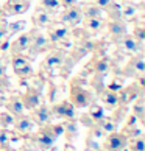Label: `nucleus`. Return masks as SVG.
<instances>
[{
	"mask_svg": "<svg viewBox=\"0 0 145 151\" xmlns=\"http://www.w3.org/2000/svg\"><path fill=\"white\" fill-rule=\"evenodd\" d=\"M53 47V44L48 41V37L42 33H39V28H35L33 30V37H31V44L28 47V58L35 59L39 53H44L45 50H50Z\"/></svg>",
	"mask_w": 145,
	"mask_h": 151,
	"instance_id": "obj_3",
	"label": "nucleus"
},
{
	"mask_svg": "<svg viewBox=\"0 0 145 151\" xmlns=\"http://www.w3.org/2000/svg\"><path fill=\"white\" fill-rule=\"evenodd\" d=\"M97 123H98V126L103 129L105 134L114 132V131H115V128H117V123H115L113 119H111V117H106V115H105L100 122H97Z\"/></svg>",
	"mask_w": 145,
	"mask_h": 151,
	"instance_id": "obj_27",
	"label": "nucleus"
},
{
	"mask_svg": "<svg viewBox=\"0 0 145 151\" xmlns=\"http://www.w3.org/2000/svg\"><path fill=\"white\" fill-rule=\"evenodd\" d=\"M64 151H76L74 147H72L70 143H66V148H64Z\"/></svg>",
	"mask_w": 145,
	"mask_h": 151,
	"instance_id": "obj_46",
	"label": "nucleus"
},
{
	"mask_svg": "<svg viewBox=\"0 0 145 151\" xmlns=\"http://www.w3.org/2000/svg\"><path fill=\"white\" fill-rule=\"evenodd\" d=\"M113 2L114 0H94V5H97L100 9H105V8H108Z\"/></svg>",
	"mask_w": 145,
	"mask_h": 151,
	"instance_id": "obj_40",
	"label": "nucleus"
},
{
	"mask_svg": "<svg viewBox=\"0 0 145 151\" xmlns=\"http://www.w3.org/2000/svg\"><path fill=\"white\" fill-rule=\"evenodd\" d=\"M120 42H122L123 50L130 55H137V53H141V50H142V42L136 41V39L133 37V35H128V33L120 39Z\"/></svg>",
	"mask_w": 145,
	"mask_h": 151,
	"instance_id": "obj_20",
	"label": "nucleus"
},
{
	"mask_svg": "<svg viewBox=\"0 0 145 151\" xmlns=\"http://www.w3.org/2000/svg\"><path fill=\"white\" fill-rule=\"evenodd\" d=\"M27 22L25 20H17V22H13V24H8L6 25V30H8V36L11 35H16V33H19L25 28Z\"/></svg>",
	"mask_w": 145,
	"mask_h": 151,
	"instance_id": "obj_34",
	"label": "nucleus"
},
{
	"mask_svg": "<svg viewBox=\"0 0 145 151\" xmlns=\"http://www.w3.org/2000/svg\"><path fill=\"white\" fill-rule=\"evenodd\" d=\"M47 37H48V41L53 44V45H56L58 42H61V41H64V39H67L69 37V28L66 25H63V24H53L48 27V35H47Z\"/></svg>",
	"mask_w": 145,
	"mask_h": 151,
	"instance_id": "obj_16",
	"label": "nucleus"
},
{
	"mask_svg": "<svg viewBox=\"0 0 145 151\" xmlns=\"http://www.w3.org/2000/svg\"><path fill=\"white\" fill-rule=\"evenodd\" d=\"M125 73L126 75H136V76L145 75V58L142 53H137L130 59V63H128L126 69H125Z\"/></svg>",
	"mask_w": 145,
	"mask_h": 151,
	"instance_id": "obj_18",
	"label": "nucleus"
},
{
	"mask_svg": "<svg viewBox=\"0 0 145 151\" xmlns=\"http://www.w3.org/2000/svg\"><path fill=\"white\" fill-rule=\"evenodd\" d=\"M70 100L69 101L74 104V108L76 109H83V108H87L89 104L92 103V93L84 89L83 83L80 80H74L70 84Z\"/></svg>",
	"mask_w": 145,
	"mask_h": 151,
	"instance_id": "obj_1",
	"label": "nucleus"
},
{
	"mask_svg": "<svg viewBox=\"0 0 145 151\" xmlns=\"http://www.w3.org/2000/svg\"><path fill=\"white\" fill-rule=\"evenodd\" d=\"M105 136H106V134H105L103 129L98 126V123H94L92 126H89V134H87V137L94 139V140H98V139H105Z\"/></svg>",
	"mask_w": 145,
	"mask_h": 151,
	"instance_id": "obj_33",
	"label": "nucleus"
},
{
	"mask_svg": "<svg viewBox=\"0 0 145 151\" xmlns=\"http://www.w3.org/2000/svg\"><path fill=\"white\" fill-rule=\"evenodd\" d=\"M31 37H33V31L20 35L13 44H9V52L11 55H24V52H27L31 44Z\"/></svg>",
	"mask_w": 145,
	"mask_h": 151,
	"instance_id": "obj_17",
	"label": "nucleus"
},
{
	"mask_svg": "<svg viewBox=\"0 0 145 151\" xmlns=\"http://www.w3.org/2000/svg\"><path fill=\"white\" fill-rule=\"evenodd\" d=\"M100 100L103 101V104L106 106L108 109H115L119 108V95L117 92L111 91V89L105 87L102 92H100Z\"/></svg>",
	"mask_w": 145,
	"mask_h": 151,
	"instance_id": "obj_22",
	"label": "nucleus"
},
{
	"mask_svg": "<svg viewBox=\"0 0 145 151\" xmlns=\"http://www.w3.org/2000/svg\"><path fill=\"white\" fill-rule=\"evenodd\" d=\"M66 50L64 48H50L48 50V55L45 56V59L42 61V65H41V69L42 70H47V72H53V70H56V69H61V65H63L64 63V59H66Z\"/></svg>",
	"mask_w": 145,
	"mask_h": 151,
	"instance_id": "obj_5",
	"label": "nucleus"
},
{
	"mask_svg": "<svg viewBox=\"0 0 145 151\" xmlns=\"http://www.w3.org/2000/svg\"><path fill=\"white\" fill-rule=\"evenodd\" d=\"M55 22L52 11L42 8L41 5L36 8L35 14H33V24L36 25V28H44V27H50Z\"/></svg>",
	"mask_w": 145,
	"mask_h": 151,
	"instance_id": "obj_15",
	"label": "nucleus"
},
{
	"mask_svg": "<svg viewBox=\"0 0 145 151\" xmlns=\"http://www.w3.org/2000/svg\"><path fill=\"white\" fill-rule=\"evenodd\" d=\"M5 20V16H3V11H2V6H0V22Z\"/></svg>",
	"mask_w": 145,
	"mask_h": 151,
	"instance_id": "obj_47",
	"label": "nucleus"
},
{
	"mask_svg": "<svg viewBox=\"0 0 145 151\" xmlns=\"http://www.w3.org/2000/svg\"><path fill=\"white\" fill-rule=\"evenodd\" d=\"M30 139L35 143L36 150H41V151H48L53 147L55 140H56V137L53 136L52 129H50V123L45 126H39V131L30 136Z\"/></svg>",
	"mask_w": 145,
	"mask_h": 151,
	"instance_id": "obj_2",
	"label": "nucleus"
},
{
	"mask_svg": "<svg viewBox=\"0 0 145 151\" xmlns=\"http://www.w3.org/2000/svg\"><path fill=\"white\" fill-rule=\"evenodd\" d=\"M133 37L139 42H144L145 41V27L144 25H136L133 28Z\"/></svg>",
	"mask_w": 145,
	"mask_h": 151,
	"instance_id": "obj_35",
	"label": "nucleus"
},
{
	"mask_svg": "<svg viewBox=\"0 0 145 151\" xmlns=\"http://www.w3.org/2000/svg\"><path fill=\"white\" fill-rule=\"evenodd\" d=\"M41 6L48 11H56L61 6V3L59 0H41Z\"/></svg>",
	"mask_w": 145,
	"mask_h": 151,
	"instance_id": "obj_36",
	"label": "nucleus"
},
{
	"mask_svg": "<svg viewBox=\"0 0 145 151\" xmlns=\"http://www.w3.org/2000/svg\"><path fill=\"white\" fill-rule=\"evenodd\" d=\"M8 48H9L8 39H6V41H3V42H0V52H5V50H8Z\"/></svg>",
	"mask_w": 145,
	"mask_h": 151,
	"instance_id": "obj_45",
	"label": "nucleus"
},
{
	"mask_svg": "<svg viewBox=\"0 0 145 151\" xmlns=\"http://www.w3.org/2000/svg\"><path fill=\"white\" fill-rule=\"evenodd\" d=\"M63 126H64V134H66L69 139H74V137L76 136L78 128H76L75 120H66V122L63 123Z\"/></svg>",
	"mask_w": 145,
	"mask_h": 151,
	"instance_id": "obj_32",
	"label": "nucleus"
},
{
	"mask_svg": "<svg viewBox=\"0 0 145 151\" xmlns=\"http://www.w3.org/2000/svg\"><path fill=\"white\" fill-rule=\"evenodd\" d=\"M105 22L102 17H92V19H86V28L92 33H98L103 28Z\"/></svg>",
	"mask_w": 145,
	"mask_h": 151,
	"instance_id": "obj_29",
	"label": "nucleus"
},
{
	"mask_svg": "<svg viewBox=\"0 0 145 151\" xmlns=\"http://www.w3.org/2000/svg\"><path fill=\"white\" fill-rule=\"evenodd\" d=\"M6 111L9 114H13L14 117H19L24 114V103H22V98H20V95H11V97L8 98V101H6Z\"/></svg>",
	"mask_w": 145,
	"mask_h": 151,
	"instance_id": "obj_21",
	"label": "nucleus"
},
{
	"mask_svg": "<svg viewBox=\"0 0 145 151\" xmlns=\"http://www.w3.org/2000/svg\"><path fill=\"white\" fill-rule=\"evenodd\" d=\"M133 115H134L141 123L145 122V100H144V93L139 95L134 101H133Z\"/></svg>",
	"mask_w": 145,
	"mask_h": 151,
	"instance_id": "obj_23",
	"label": "nucleus"
},
{
	"mask_svg": "<svg viewBox=\"0 0 145 151\" xmlns=\"http://www.w3.org/2000/svg\"><path fill=\"white\" fill-rule=\"evenodd\" d=\"M59 3L63 5L64 8H69V6H74V5H76L78 0H59Z\"/></svg>",
	"mask_w": 145,
	"mask_h": 151,
	"instance_id": "obj_43",
	"label": "nucleus"
},
{
	"mask_svg": "<svg viewBox=\"0 0 145 151\" xmlns=\"http://www.w3.org/2000/svg\"><path fill=\"white\" fill-rule=\"evenodd\" d=\"M6 22L2 20L0 22V42H3V41H6L8 39V30H6Z\"/></svg>",
	"mask_w": 145,
	"mask_h": 151,
	"instance_id": "obj_39",
	"label": "nucleus"
},
{
	"mask_svg": "<svg viewBox=\"0 0 145 151\" xmlns=\"http://www.w3.org/2000/svg\"><path fill=\"white\" fill-rule=\"evenodd\" d=\"M81 123H83V125H86V126L89 128V126H92L95 122H94V120L91 119V115H89V114H84V115L81 117Z\"/></svg>",
	"mask_w": 145,
	"mask_h": 151,
	"instance_id": "obj_41",
	"label": "nucleus"
},
{
	"mask_svg": "<svg viewBox=\"0 0 145 151\" xmlns=\"http://www.w3.org/2000/svg\"><path fill=\"white\" fill-rule=\"evenodd\" d=\"M136 11H137V8L134 6V5L125 3L123 6L120 8V16H122L125 20H130V19H133V17L136 16Z\"/></svg>",
	"mask_w": 145,
	"mask_h": 151,
	"instance_id": "obj_31",
	"label": "nucleus"
},
{
	"mask_svg": "<svg viewBox=\"0 0 145 151\" xmlns=\"http://www.w3.org/2000/svg\"><path fill=\"white\" fill-rule=\"evenodd\" d=\"M87 108H89V112H87V114L91 115V119L95 122V123L100 122V120L105 117V112H103V108H102V106H98V104H95V103H91Z\"/></svg>",
	"mask_w": 145,
	"mask_h": 151,
	"instance_id": "obj_28",
	"label": "nucleus"
},
{
	"mask_svg": "<svg viewBox=\"0 0 145 151\" xmlns=\"http://www.w3.org/2000/svg\"><path fill=\"white\" fill-rule=\"evenodd\" d=\"M108 33L109 36L115 39V41H120L122 37L126 35V25L122 19H113L108 22Z\"/></svg>",
	"mask_w": 145,
	"mask_h": 151,
	"instance_id": "obj_19",
	"label": "nucleus"
},
{
	"mask_svg": "<svg viewBox=\"0 0 145 151\" xmlns=\"http://www.w3.org/2000/svg\"><path fill=\"white\" fill-rule=\"evenodd\" d=\"M126 148L130 150V151H145V140H144V136L128 139Z\"/></svg>",
	"mask_w": 145,
	"mask_h": 151,
	"instance_id": "obj_26",
	"label": "nucleus"
},
{
	"mask_svg": "<svg viewBox=\"0 0 145 151\" xmlns=\"http://www.w3.org/2000/svg\"><path fill=\"white\" fill-rule=\"evenodd\" d=\"M11 64H13L14 73L20 80H27L35 75L31 69V59L25 55H11Z\"/></svg>",
	"mask_w": 145,
	"mask_h": 151,
	"instance_id": "obj_4",
	"label": "nucleus"
},
{
	"mask_svg": "<svg viewBox=\"0 0 145 151\" xmlns=\"http://www.w3.org/2000/svg\"><path fill=\"white\" fill-rule=\"evenodd\" d=\"M0 83H6V73H5L3 59H0Z\"/></svg>",
	"mask_w": 145,
	"mask_h": 151,
	"instance_id": "obj_42",
	"label": "nucleus"
},
{
	"mask_svg": "<svg viewBox=\"0 0 145 151\" xmlns=\"http://www.w3.org/2000/svg\"><path fill=\"white\" fill-rule=\"evenodd\" d=\"M111 61L105 56H100V58H95L94 61L89 63V65L86 67V72H91L92 75H97V76H102L105 78V75H108L111 72Z\"/></svg>",
	"mask_w": 145,
	"mask_h": 151,
	"instance_id": "obj_9",
	"label": "nucleus"
},
{
	"mask_svg": "<svg viewBox=\"0 0 145 151\" xmlns=\"http://www.w3.org/2000/svg\"><path fill=\"white\" fill-rule=\"evenodd\" d=\"M31 120L35 122V125L38 126H45L52 122V111H50V106L47 104H39L36 109L31 111Z\"/></svg>",
	"mask_w": 145,
	"mask_h": 151,
	"instance_id": "obj_14",
	"label": "nucleus"
},
{
	"mask_svg": "<svg viewBox=\"0 0 145 151\" xmlns=\"http://www.w3.org/2000/svg\"><path fill=\"white\" fill-rule=\"evenodd\" d=\"M19 151H36V147H35V143L31 142L30 136L25 137V140H24V143H22V147H20Z\"/></svg>",
	"mask_w": 145,
	"mask_h": 151,
	"instance_id": "obj_38",
	"label": "nucleus"
},
{
	"mask_svg": "<svg viewBox=\"0 0 145 151\" xmlns=\"http://www.w3.org/2000/svg\"><path fill=\"white\" fill-rule=\"evenodd\" d=\"M14 132H11L9 129H0V151L9 148V143L14 140Z\"/></svg>",
	"mask_w": 145,
	"mask_h": 151,
	"instance_id": "obj_25",
	"label": "nucleus"
},
{
	"mask_svg": "<svg viewBox=\"0 0 145 151\" xmlns=\"http://www.w3.org/2000/svg\"><path fill=\"white\" fill-rule=\"evenodd\" d=\"M81 19H83V13H81V6H78V5L64 8L63 14L59 16V22H61V24L66 25V27H70V28L76 27L81 22Z\"/></svg>",
	"mask_w": 145,
	"mask_h": 151,
	"instance_id": "obj_7",
	"label": "nucleus"
},
{
	"mask_svg": "<svg viewBox=\"0 0 145 151\" xmlns=\"http://www.w3.org/2000/svg\"><path fill=\"white\" fill-rule=\"evenodd\" d=\"M128 139L123 132H109L108 136H105V140L102 143V151H122L126 148Z\"/></svg>",
	"mask_w": 145,
	"mask_h": 151,
	"instance_id": "obj_6",
	"label": "nucleus"
},
{
	"mask_svg": "<svg viewBox=\"0 0 145 151\" xmlns=\"http://www.w3.org/2000/svg\"><path fill=\"white\" fill-rule=\"evenodd\" d=\"M50 129H52L53 132V136L55 137H61V136H64V126H63V123H56V125H52L50 123Z\"/></svg>",
	"mask_w": 145,
	"mask_h": 151,
	"instance_id": "obj_37",
	"label": "nucleus"
},
{
	"mask_svg": "<svg viewBox=\"0 0 145 151\" xmlns=\"http://www.w3.org/2000/svg\"><path fill=\"white\" fill-rule=\"evenodd\" d=\"M137 122H139V120H137L136 117H134V115L131 114V115H130V119H128V122H126V125H125V126H133V125H136Z\"/></svg>",
	"mask_w": 145,
	"mask_h": 151,
	"instance_id": "obj_44",
	"label": "nucleus"
},
{
	"mask_svg": "<svg viewBox=\"0 0 145 151\" xmlns=\"http://www.w3.org/2000/svg\"><path fill=\"white\" fill-rule=\"evenodd\" d=\"M30 8V2L28 0H8L6 3L2 6L3 16H17V14H24L27 13Z\"/></svg>",
	"mask_w": 145,
	"mask_h": 151,
	"instance_id": "obj_11",
	"label": "nucleus"
},
{
	"mask_svg": "<svg viewBox=\"0 0 145 151\" xmlns=\"http://www.w3.org/2000/svg\"><path fill=\"white\" fill-rule=\"evenodd\" d=\"M22 103H24V108L27 111H33L36 109L39 104L42 101V93L39 91L38 87H28L27 89V92L22 95Z\"/></svg>",
	"mask_w": 145,
	"mask_h": 151,
	"instance_id": "obj_13",
	"label": "nucleus"
},
{
	"mask_svg": "<svg viewBox=\"0 0 145 151\" xmlns=\"http://www.w3.org/2000/svg\"><path fill=\"white\" fill-rule=\"evenodd\" d=\"M14 120H16V117H14L13 114H9L8 111H6V112H0V126H2L3 129L13 128Z\"/></svg>",
	"mask_w": 145,
	"mask_h": 151,
	"instance_id": "obj_30",
	"label": "nucleus"
},
{
	"mask_svg": "<svg viewBox=\"0 0 145 151\" xmlns=\"http://www.w3.org/2000/svg\"><path fill=\"white\" fill-rule=\"evenodd\" d=\"M95 151H102V150H100V148H98V150H95Z\"/></svg>",
	"mask_w": 145,
	"mask_h": 151,
	"instance_id": "obj_49",
	"label": "nucleus"
},
{
	"mask_svg": "<svg viewBox=\"0 0 145 151\" xmlns=\"http://www.w3.org/2000/svg\"><path fill=\"white\" fill-rule=\"evenodd\" d=\"M3 151H17V150H13V148H6V150H3Z\"/></svg>",
	"mask_w": 145,
	"mask_h": 151,
	"instance_id": "obj_48",
	"label": "nucleus"
},
{
	"mask_svg": "<svg viewBox=\"0 0 145 151\" xmlns=\"http://www.w3.org/2000/svg\"><path fill=\"white\" fill-rule=\"evenodd\" d=\"M33 128H35V122L31 120L30 115L22 114L19 117H16L14 125H13V129H14L16 136H22V137L30 136L31 131H33Z\"/></svg>",
	"mask_w": 145,
	"mask_h": 151,
	"instance_id": "obj_10",
	"label": "nucleus"
},
{
	"mask_svg": "<svg viewBox=\"0 0 145 151\" xmlns=\"http://www.w3.org/2000/svg\"><path fill=\"white\" fill-rule=\"evenodd\" d=\"M52 115L58 117V119H66V120H75V108L70 101H59L55 103L52 108Z\"/></svg>",
	"mask_w": 145,
	"mask_h": 151,
	"instance_id": "obj_12",
	"label": "nucleus"
},
{
	"mask_svg": "<svg viewBox=\"0 0 145 151\" xmlns=\"http://www.w3.org/2000/svg\"><path fill=\"white\" fill-rule=\"evenodd\" d=\"M142 93H144V89L139 87L137 83H134V84H131L128 87L120 89V91L117 92V95H119V106H128Z\"/></svg>",
	"mask_w": 145,
	"mask_h": 151,
	"instance_id": "obj_8",
	"label": "nucleus"
},
{
	"mask_svg": "<svg viewBox=\"0 0 145 151\" xmlns=\"http://www.w3.org/2000/svg\"><path fill=\"white\" fill-rule=\"evenodd\" d=\"M81 13H83V17L86 19H92V17H102V9H100L97 5L94 3H87L81 8Z\"/></svg>",
	"mask_w": 145,
	"mask_h": 151,
	"instance_id": "obj_24",
	"label": "nucleus"
}]
</instances>
